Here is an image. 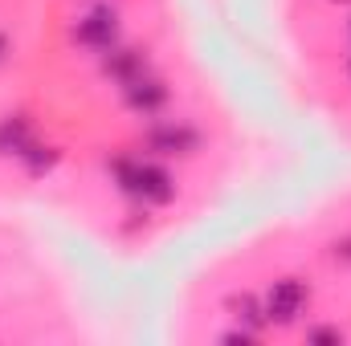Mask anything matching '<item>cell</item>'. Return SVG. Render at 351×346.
<instances>
[{"label": "cell", "instance_id": "5", "mask_svg": "<svg viewBox=\"0 0 351 346\" xmlns=\"http://www.w3.org/2000/svg\"><path fill=\"white\" fill-rule=\"evenodd\" d=\"M127 90V106L135 110V114H143V118H152L156 110H164V102H168V86L160 82V78H139V82H131Z\"/></svg>", "mask_w": 351, "mask_h": 346}, {"label": "cell", "instance_id": "6", "mask_svg": "<svg viewBox=\"0 0 351 346\" xmlns=\"http://www.w3.org/2000/svg\"><path fill=\"white\" fill-rule=\"evenodd\" d=\"M102 70H106L119 86H131V82H139V78L147 74V57H143L139 49H114V45H110V57L102 62Z\"/></svg>", "mask_w": 351, "mask_h": 346}, {"label": "cell", "instance_id": "11", "mask_svg": "<svg viewBox=\"0 0 351 346\" xmlns=\"http://www.w3.org/2000/svg\"><path fill=\"white\" fill-rule=\"evenodd\" d=\"M4 49H8V41H4V33H0V57H4Z\"/></svg>", "mask_w": 351, "mask_h": 346}, {"label": "cell", "instance_id": "9", "mask_svg": "<svg viewBox=\"0 0 351 346\" xmlns=\"http://www.w3.org/2000/svg\"><path fill=\"white\" fill-rule=\"evenodd\" d=\"M306 338H311V343H319V346H339L343 343V334H339V330H331V326H319V330H311V334H306Z\"/></svg>", "mask_w": 351, "mask_h": 346}, {"label": "cell", "instance_id": "1", "mask_svg": "<svg viewBox=\"0 0 351 346\" xmlns=\"http://www.w3.org/2000/svg\"><path fill=\"white\" fill-rule=\"evenodd\" d=\"M110 172L119 179V187L143 204H168L176 196V183L172 175L164 172L160 163H147V159H114Z\"/></svg>", "mask_w": 351, "mask_h": 346}, {"label": "cell", "instance_id": "8", "mask_svg": "<svg viewBox=\"0 0 351 346\" xmlns=\"http://www.w3.org/2000/svg\"><path fill=\"white\" fill-rule=\"evenodd\" d=\"M229 310H233V318H237L245 330L262 334V326H265V306H258V297H254V293H233V297H229Z\"/></svg>", "mask_w": 351, "mask_h": 346}, {"label": "cell", "instance_id": "4", "mask_svg": "<svg viewBox=\"0 0 351 346\" xmlns=\"http://www.w3.org/2000/svg\"><path fill=\"white\" fill-rule=\"evenodd\" d=\"M74 37H78L86 49H110V45L119 41V16H114V8H94V12H86V16L78 21Z\"/></svg>", "mask_w": 351, "mask_h": 346}, {"label": "cell", "instance_id": "7", "mask_svg": "<svg viewBox=\"0 0 351 346\" xmlns=\"http://www.w3.org/2000/svg\"><path fill=\"white\" fill-rule=\"evenodd\" d=\"M29 147H33V131H29V118H21V114L12 118V114H8V118L0 122V151L21 159Z\"/></svg>", "mask_w": 351, "mask_h": 346}, {"label": "cell", "instance_id": "2", "mask_svg": "<svg viewBox=\"0 0 351 346\" xmlns=\"http://www.w3.org/2000/svg\"><path fill=\"white\" fill-rule=\"evenodd\" d=\"M306 297H311V285L302 277H282L269 285L265 293V322H278V326H290L302 310H306Z\"/></svg>", "mask_w": 351, "mask_h": 346}, {"label": "cell", "instance_id": "10", "mask_svg": "<svg viewBox=\"0 0 351 346\" xmlns=\"http://www.w3.org/2000/svg\"><path fill=\"white\" fill-rule=\"evenodd\" d=\"M331 257H335V261H348V265H351V237H348V241H335V245H331Z\"/></svg>", "mask_w": 351, "mask_h": 346}, {"label": "cell", "instance_id": "3", "mask_svg": "<svg viewBox=\"0 0 351 346\" xmlns=\"http://www.w3.org/2000/svg\"><path fill=\"white\" fill-rule=\"evenodd\" d=\"M147 147L156 155H196L200 135L188 122H160V127L147 131Z\"/></svg>", "mask_w": 351, "mask_h": 346}]
</instances>
